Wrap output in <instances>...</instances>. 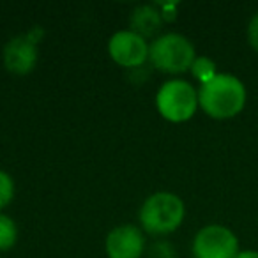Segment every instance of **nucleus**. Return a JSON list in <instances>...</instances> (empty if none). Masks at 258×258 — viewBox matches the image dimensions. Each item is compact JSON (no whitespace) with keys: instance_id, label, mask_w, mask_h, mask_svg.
Masks as SVG:
<instances>
[{"instance_id":"nucleus-12","label":"nucleus","mask_w":258,"mask_h":258,"mask_svg":"<svg viewBox=\"0 0 258 258\" xmlns=\"http://www.w3.org/2000/svg\"><path fill=\"white\" fill-rule=\"evenodd\" d=\"M13 197H15V182L9 173L0 170V211L11 204Z\"/></svg>"},{"instance_id":"nucleus-11","label":"nucleus","mask_w":258,"mask_h":258,"mask_svg":"<svg viewBox=\"0 0 258 258\" xmlns=\"http://www.w3.org/2000/svg\"><path fill=\"white\" fill-rule=\"evenodd\" d=\"M191 73L198 82L204 85V83L211 82L218 73H216V64L209 57H197L191 66Z\"/></svg>"},{"instance_id":"nucleus-8","label":"nucleus","mask_w":258,"mask_h":258,"mask_svg":"<svg viewBox=\"0 0 258 258\" xmlns=\"http://www.w3.org/2000/svg\"><path fill=\"white\" fill-rule=\"evenodd\" d=\"M144 249V233L133 225L117 226L106 237V254L110 258H140Z\"/></svg>"},{"instance_id":"nucleus-15","label":"nucleus","mask_w":258,"mask_h":258,"mask_svg":"<svg viewBox=\"0 0 258 258\" xmlns=\"http://www.w3.org/2000/svg\"><path fill=\"white\" fill-rule=\"evenodd\" d=\"M237 258H258V251H251V249H246V251H239Z\"/></svg>"},{"instance_id":"nucleus-6","label":"nucleus","mask_w":258,"mask_h":258,"mask_svg":"<svg viewBox=\"0 0 258 258\" xmlns=\"http://www.w3.org/2000/svg\"><path fill=\"white\" fill-rule=\"evenodd\" d=\"M41 29H36L25 36H16L4 48V64L13 75H29L37 64V41Z\"/></svg>"},{"instance_id":"nucleus-5","label":"nucleus","mask_w":258,"mask_h":258,"mask_svg":"<svg viewBox=\"0 0 258 258\" xmlns=\"http://www.w3.org/2000/svg\"><path fill=\"white\" fill-rule=\"evenodd\" d=\"M195 258H237L239 240L223 225L204 226L193 240Z\"/></svg>"},{"instance_id":"nucleus-2","label":"nucleus","mask_w":258,"mask_h":258,"mask_svg":"<svg viewBox=\"0 0 258 258\" xmlns=\"http://www.w3.org/2000/svg\"><path fill=\"white\" fill-rule=\"evenodd\" d=\"M186 214L184 202L173 193H154L145 200L140 211V223L145 232L163 235L172 233L180 226Z\"/></svg>"},{"instance_id":"nucleus-10","label":"nucleus","mask_w":258,"mask_h":258,"mask_svg":"<svg viewBox=\"0 0 258 258\" xmlns=\"http://www.w3.org/2000/svg\"><path fill=\"white\" fill-rule=\"evenodd\" d=\"M16 237H18V230L15 221L9 216L0 214V251L11 249L16 244Z\"/></svg>"},{"instance_id":"nucleus-7","label":"nucleus","mask_w":258,"mask_h":258,"mask_svg":"<svg viewBox=\"0 0 258 258\" xmlns=\"http://www.w3.org/2000/svg\"><path fill=\"white\" fill-rule=\"evenodd\" d=\"M108 53L122 68H140L149 58V44L133 30H120L111 36Z\"/></svg>"},{"instance_id":"nucleus-9","label":"nucleus","mask_w":258,"mask_h":258,"mask_svg":"<svg viewBox=\"0 0 258 258\" xmlns=\"http://www.w3.org/2000/svg\"><path fill=\"white\" fill-rule=\"evenodd\" d=\"M163 18L161 13L154 6H140L131 15V30L138 36L152 37L161 30Z\"/></svg>"},{"instance_id":"nucleus-4","label":"nucleus","mask_w":258,"mask_h":258,"mask_svg":"<svg viewBox=\"0 0 258 258\" xmlns=\"http://www.w3.org/2000/svg\"><path fill=\"white\" fill-rule=\"evenodd\" d=\"M158 110L170 122H186L195 115L198 94L191 83L184 80H170L163 83L156 96Z\"/></svg>"},{"instance_id":"nucleus-13","label":"nucleus","mask_w":258,"mask_h":258,"mask_svg":"<svg viewBox=\"0 0 258 258\" xmlns=\"http://www.w3.org/2000/svg\"><path fill=\"white\" fill-rule=\"evenodd\" d=\"M151 258H175V249L168 242H158L152 246Z\"/></svg>"},{"instance_id":"nucleus-14","label":"nucleus","mask_w":258,"mask_h":258,"mask_svg":"<svg viewBox=\"0 0 258 258\" xmlns=\"http://www.w3.org/2000/svg\"><path fill=\"white\" fill-rule=\"evenodd\" d=\"M247 41L258 51V13L251 18L249 25H247Z\"/></svg>"},{"instance_id":"nucleus-3","label":"nucleus","mask_w":258,"mask_h":258,"mask_svg":"<svg viewBox=\"0 0 258 258\" xmlns=\"http://www.w3.org/2000/svg\"><path fill=\"white\" fill-rule=\"evenodd\" d=\"M195 58V46L180 34H165L149 44V60L163 73L179 75L187 71L193 66Z\"/></svg>"},{"instance_id":"nucleus-1","label":"nucleus","mask_w":258,"mask_h":258,"mask_svg":"<svg viewBox=\"0 0 258 258\" xmlns=\"http://www.w3.org/2000/svg\"><path fill=\"white\" fill-rule=\"evenodd\" d=\"M198 104L212 118H232L246 104V87L232 75H216L200 87Z\"/></svg>"}]
</instances>
